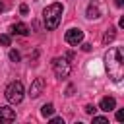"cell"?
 Instances as JSON below:
<instances>
[{
	"label": "cell",
	"mask_w": 124,
	"mask_h": 124,
	"mask_svg": "<svg viewBox=\"0 0 124 124\" xmlns=\"http://www.w3.org/2000/svg\"><path fill=\"white\" fill-rule=\"evenodd\" d=\"M105 68L108 72V76L112 78V81H122L124 78V50L122 46H112L108 48V52L105 54Z\"/></svg>",
	"instance_id": "obj_1"
},
{
	"label": "cell",
	"mask_w": 124,
	"mask_h": 124,
	"mask_svg": "<svg viewBox=\"0 0 124 124\" xmlns=\"http://www.w3.org/2000/svg\"><path fill=\"white\" fill-rule=\"evenodd\" d=\"M62 12H64V6L58 4V2H54V4H50V6H46L43 10V21H45V27L48 31H52V29L58 27L60 17H62Z\"/></svg>",
	"instance_id": "obj_2"
},
{
	"label": "cell",
	"mask_w": 124,
	"mask_h": 124,
	"mask_svg": "<svg viewBox=\"0 0 124 124\" xmlns=\"http://www.w3.org/2000/svg\"><path fill=\"white\" fill-rule=\"evenodd\" d=\"M4 95H6L8 103H12V105H19V103L23 101V85H21V81H12V83L6 87Z\"/></svg>",
	"instance_id": "obj_3"
},
{
	"label": "cell",
	"mask_w": 124,
	"mask_h": 124,
	"mask_svg": "<svg viewBox=\"0 0 124 124\" xmlns=\"http://www.w3.org/2000/svg\"><path fill=\"white\" fill-rule=\"evenodd\" d=\"M52 70H54L56 78H68V74H70V62L66 58H54L52 60Z\"/></svg>",
	"instance_id": "obj_4"
},
{
	"label": "cell",
	"mask_w": 124,
	"mask_h": 124,
	"mask_svg": "<svg viewBox=\"0 0 124 124\" xmlns=\"http://www.w3.org/2000/svg\"><path fill=\"white\" fill-rule=\"evenodd\" d=\"M103 12H105V8H103L101 0H91L89 2V6H87V17L89 19H99L103 16Z\"/></svg>",
	"instance_id": "obj_5"
},
{
	"label": "cell",
	"mask_w": 124,
	"mask_h": 124,
	"mask_svg": "<svg viewBox=\"0 0 124 124\" xmlns=\"http://www.w3.org/2000/svg\"><path fill=\"white\" fill-rule=\"evenodd\" d=\"M64 39H66L68 45L78 46V45H81V41H83V31H81V29H68Z\"/></svg>",
	"instance_id": "obj_6"
},
{
	"label": "cell",
	"mask_w": 124,
	"mask_h": 124,
	"mask_svg": "<svg viewBox=\"0 0 124 124\" xmlns=\"http://www.w3.org/2000/svg\"><path fill=\"white\" fill-rule=\"evenodd\" d=\"M43 87H45V79L43 78H35L31 81V87H29V97L31 99H37L43 93Z\"/></svg>",
	"instance_id": "obj_7"
},
{
	"label": "cell",
	"mask_w": 124,
	"mask_h": 124,
	"mask_svg": "<svg viewBox=\"0 0 124 124\" xmlns=\"http://www.w3.org/2000/svg\"><path fill=\"white\" fill-rule=\"evenodd\" d=\"M99 108L105 110V112L114 110V108H116V101H114V97H103L101 103H99Z\"/></svg>",
	"instance_id": "obj_8"
},
{
	"label": "cell",
	"mask_w": 124,
	"mask_h": 124,
	"mask_svg": "<svg viewBox=\"0 0 124 124\" xmlns=\"http://www.w3.org/2000/svg\"><path fill=\"white\" fill-rule=\"evenodd\" d=\"M0 120L2 122H14L16 120V110L10 107H0Z\"/></svg>",
	"instance_id": "obj_9"
},
{
	"label": "cell",
	"mask_w": 124,
	"mask_h": 124,
	"mask_svg": "<svg viewBox=\"0 0 124 124\" xmlns=\"http://www.w3.org/2000/svg\"><path fill=\"white\" fill-rule=\"evenodd\" d=\"M14 35H21V37H25V35H29V27L25 25V23H16V25H12V29H10Z\"/></svg>",
	"instance_id": "obj_10"
},
{
	"label": "cell",
	"mask_w": 124,
	"mask_h": 124,
	"mask_svg": "<svg viewBox=\"0 0 124 124\" xmlns=\"http://www.w3.org/2000/svg\"><path fill=\"white\" fill-rule=\"evenodd\" d=\"M114 31H116L114 27H108V29H107V33H105V37H103V43H105V45H108L110 41H114V37H116Z\"/></svg>",
	"instance_id": "obj_11"
},
{
	"label": "cell",
	"mask_w": 124,
	"mask_h": 124,
	"mask_svg": "<svg viewBox=\"0 0 124 124\" xmlns=\"http://www.w3.org/2000/svg\"><path fill=\"white\" fill-rule=\"evenodd\" d=\"M52 112H54V105L52 103H46V105L41 107V114L43 116H52Z\"/></svg>",
	"instance_id": "obj_12"
},
{
	"label": "cell",
	"mask_w": 124,
	"mask_h": 124,
	"mask_svg": "<svg viewBox=\"0 0 124 124\" xmlns=\"http://www.w3.org/2000/svg\"><path fill=\"white\" fill-rule=\"evenodd\" d=\"M10 60H12V62H19V60H21V54H19L17 50H10Z\"/></svg>",
	"instance_id": "obj_13"
},
{
	"label": "cell",
	"mask_w": 124,
	"mask_h": 124,
	"mask_svg": "<svg viewBox=\"0 0 124 124\" xmlns=\"http://www.w3.org/2000/svg\"><path fill=\"white\" fill-rule=\"evenodd\" d=\"M10 43H12L10 35H0V45L2 46H10Z\"/></svg>",
	"instance_id": "obj_14"
},
{
	"label": "cell",
	"mask_w": 124,
	"mask_h": 124,
	"mask_svg": "<svg viewBox=\"0 0 124 124\" xmlns=\"http://www.w3.org/2000/svg\"><path fill=\"white\" fill-rule=\"evenodd\" d=\"M93 122H97V124H107L108 118H107V116H93Z\"/></svg>",
	"instance_id": "obj_15"
},
{
	"label": "cell",
	"mask_w": 124,
	"mask_h": 124,
	"mask_svg": "<svg viewBox=\"0 0 124 124\" xmlns=\"http://www.w3.org/2000/svg\"><path fill=\"white\" fill-rule=\"evenodd\" d=\"M95 110H97L95 105H85V112H87V114H95Z\"/></svg>",
	"instance_id": "obj_16"
},
{
	"label": "cell",
	"mask_w": 124,
	"mask_h": 124,
	"mask_svg": "<svg viewBox=\"0 0 124 124\" xmlns=\"http://www.w3.org/2000/svg\"><path fill=\"white\" fill-rule=\"evenodd\" d=\"M19 12H21L23 16H27V14H29V8H27V4H21V6H19Z\"/></svg>",
	"instance_id": "obj_17"
},
{
	"label": "cell",
	"mask_w": 124,
	"mask_h": 124,
	"mask_svg": "<svg viewBox=\"0 0 124 124\" xmlns=\"http://www.w3.org/2000/svg\"><path fill=\"white\" fill-rule=\"evenodd\" d=\"M116 120H118V122H122V120H124V110H122V108L116 112Z\"/></svg>",
	"instance_id": "obj_18"
},
{
	"label": "cell",
	"mask_w": 124,
	"mask_h": 124,
	"mask_svg": "<svg viewBox=\"0 0 124 124\" xmlns=\"http://www.w3.org/2000/svg\"><path fill=\"white\" fill-rule=\"evenodd\" d=\"M50 122H52V124H64V118H58V116H54V118H50Z\"/></svg>",
	"instance_id": "obj_19"
},
{
	"label": "cell",
	"mask_w": 124,
	"mask_h": 124,
	"mask_svg": "<svg viewBox=\"0 0 124 124\" xmlns=\"http://www.w3.org/2000/svg\"><path fill=\"white\" fill-rule=\"evenodd\" d=\"M81 48H83L85 52H89V50H91V45H89V43H83V45H81Z\"/></svg>",
	"instance_id": "obj_20"
},
{
	"label": "cell",
	"mask_w": 124,
	"mask_h": 124,
	"mask_svg": "<svg viewBox=\"0 0 124 124\" xmlns=\"http://www.w3.org/2000/svg\"><path fill=\"white\" fill-rule=\"evenodd\" d=\"M114 4H116L118 8H122V6H124V0H114Z\"/></svg>",
	"instance_id": "obj_21"
},
{
	"label": "cell",
	"mask_w": 124,
	"mask_h": 124,
	"mask_svg": "<svg viewBox=\"0 0 124 124\" xmlns=\"http://www.w3.org/2000/svg\"><path fill=\"white\" fill-rule=\"evenodd\" d=\"M2 10H4V4H2V2H0V12H2Z\"/></svg>",
	"instance_id": "obj_22"
}]
</instances>
